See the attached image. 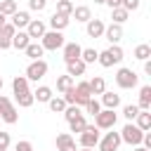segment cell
Returning <instances> with one entry per match:
<instances>
[{
  "label": "cell",
  "instance_id": "cell-1",
  "mask_svg": "<svg viewBox=\"0 0 151 151\" xmlns=\"http://www.w3.org/2000/svg\"><path fill=\"white\" fill-rule=\"evenodd\" d=\"M97 61H99V66H104V68H111V66L120 64V61H123V47H120V45H111L109 50L99 52Z\"/></svg>",
  "mask_w": 151,
  "mask_h": 151
},
{
  "label": "cell",
  "instance_id": "cell-2",
  "mask_svg": "<svg viewBox=\"0 0 151 151\" xmlns=\"http://www.w3.org/2000/svg\"><path fill=\"white\" fill-rule=\"evenodd\" d=\"M64 42H66V38H64L61 31H45V35L40 38V45H42V50H47V52L61 50Z\"/></svg>",
  "mask_w": 151,
  "mask_h": 151
},
{
  "label": "cell",
  "instance_id": "cell-3",
  "mask_svg": "<svg viewBox=\"0 0 151 151\" xmlns=\"http://www.w3.org/2000/svg\"><path fill=\"white\" fill-rule=\"evenodd\" d=\"M137 83H139V76L132 71V68H118L116 71V85L120 87V90H132V87H137Z\"/></svg>",
  "mask_w": 151,
  "mask_h": 151
},
{
  "label": "cell",
  "instance_id": "cell-4",
  "mask_svg": "<svg viewBox=\"0 0 151 151\" xmlns=\"http://www.w3.org/2000/svg\"><path fill=\"white\" fill-rule=\"evenodd\" d=\"M0 120L7 123V125H14V123L19 120L17 106H14V104L9 101V97H5V94H0Z\"/></svg>",
  "mask_w": 151,
  "mask_h": 151
},
{
  "label": "cell",
  "instance_id": "cell-5",
  "mask_svg": "<svg viewBox=\"0 0 151 151\" xmlns=\"http://www.w3.org/2000/svg\"><path fill=\"white\" fill-rule=\"evenodd\" d=\"M142 137H144V132H142L132 120L120 130V142H125V144H130V146H139V144H142Z\"/></svg>",
  "mask_w": 151,
  "mask_h": 151
},
{
  "label": "cell",
  "instance_id": "cell-6",
  "mask_svg": "<svg viewBox=\"0 0 151 151\" xmlns=\"http://www.w3.org/2000/svg\"><path fill=\"white\" fill-rule=\"evenodd\" d=\"M99 127L97 125H85V130L78 134V144L83 146V149H94L97 146V142H99Z\"/></svg>",
  "mask_w": 151,
  "mask_h": 151
},
{
  "label": "cell",
  "instance_id": "cell-7",
  "mask_svg": "<svg viewBox=\"0 0 151 151\" xmlns=\"http://www.w3.org/2000/svg\"><path fill=\"white\" fill-rule=\"evenodd\" d=\"M47 76V61L45 59H33L28 66H26V78H28V83L33 80V83H38V80H42Z\"/></svg>",
  "mask_w": 151,
  "mask_h": 151
},
{
  "label": "cell",
  "instance_id": "cell-8",
  "mask_svg": "<svg viewBox=\"0 0 151 151\" xmlns=\"http://www.w3.org/2000/svg\"><path fill=\"white\" fill-rule=\"evenodd\" d=\"M116 120H118V116H116L113 109H101V111L94 116V125H97L99 130H111V127L116 125Z\"/></svg>",
  "mask_w": 151,
  "mask_h": 151
},
{
  "label": "cell",
  "instance_id": "cell-9",
  "mask_svg": "<svg viewBox=\"0 0 151 151\" xmlns=\"http://www.w3.org/2000/svg\"><path fill=\"white\" fill-rule=\"evenodd\" d=\"M120 144H123V142H120V132H113V127H111V132H106V134L99 137V142H97L99 151H118Z\"/></svg>",
  "mask_w": 151,
  "mask_h": 151
},
{
  "label": "cell",
  "instance_id": "cell-10",
  "mask_svg": "<svg viewBox=\"0 0 151 151\" xmlns=\"http://www.w3.org/2000/svg\"><path fill=\"white\" fill-rule=\"evenodd\" d=\"M54 144H57V151H78L76 139H73L71 132H61V134H57Z\"/></svg>",
  "mask_w": 151,
  "mask_h": 151
},
{
  "label": "cell",
  "instance_id": "cell-11",
  "mask_svg": "<svg viewBox=\"0 0 151 151\" xmlns=\"http://www.w3.org/2000/svg\"><path fill=\"white\" fill-rule=\"evenodd\" d=\"M24 31L28 33V38H31V40H38V38H42V35H45L47 26H45V21H40V19H31V21H28V26H26Z\"/></svg>",
  "mask_w": 151,
  "mask_h": 151
},
{
  "label": "cell",
  "instance_id": "cell-12",
  "mask_svg": "<svg viewBox=\"0 0 151 151\" xmlns=\"http://www.w3.org/2000/svg\"><path fill=\"white\" fill-rule=\"evenodd\" d=\"M101 38H106L111 45H118V42L123 40V26H120V24H111V26H106Z\"/></svg>",
  "mask_w": 151,
  "mask_h": 151
},
{
  "label": "cell",
  "instance_id": "cell-13",
  "mask_svg": "<svg viewBox=\"0 0 151 151\" xmlns=\"http://www.w3.org/2000/svg\"><path fill=\"white\" fill-rule=\"evenodd\" d=\"M61 52H64V61H66V64H71V61L80 59V52H83V47H80L78 42H64Z\"/></svg>",
  "mask_w": 151,
  "mask_h": 151
},
{
  "label": "cell",
  "instance_id": "cell-14",
  "mask_svg": "<svg viewBox=\"0 0 151 151\" xmlns=\"http://www.w3.org/2000/svg\"><path fill=\"white\" fill-rule=\"evenodd\" d=\"M14 26L7 21L5 26H0V50H9L12 47V35H14Z\"/></svg>",
  "mask_w": 151,
  "mask_h": 151
},
{
  "label": "cell",
  "instance_id": "cell-15",
  "mask_svg": "<svg viewBox=\"0 0 151 151\" xmlns=\"http://www.w3.org/2000/svg\"><path fill=\"white\" fill-rule=\"evenodd\" d=\"M104 21L101 19H90V21H85V31H87V35L90 38H101L104 35Z\"/></svg>",
  "mask_w": 151,
  "mask_h": 151
},
{
  "label": "cell",
  "instance_id": "cell-16",
  "mask_svg": "<svg viewBox=\"0 0 151 151\" xmlns=\"http://www.w3.org/2000/svg\"><path fill=\"white\" fill-rule=\"evenodd\" d=\"M99 104H101V109H113V111H116V109L120 106V94H116V92H106V90H104Z\"/></svg>",
  "mask_w": 151,
  "mask_h": 151
},
{
  "label": "cell",
  "instance_id": "cell-17",
  "mask_svg": "<svg viewBox=\"0 0 151 151\" xmlns=\"http://www.w3.org/2000/svg\"><path fill=\"white\" fill-rule=\"evenodd\" d=\"M9 19H12L9 24H12L17 31H21V28H26V26H28V21H31V14H28V12H21V9H17V12H14Z\"/></svg>",
  "mask_w": 151,
  "mask_h": 151
},
{
  "label": "cell",
  "instance_id": "cell-18",
  "mask_svg": "<svg viewBox=\"0 0 151 151\" xmlns=\"http://www.w3.org/2000/svg\"><path fill=\"white\" fill-rule=\"evenodd\" d=\"M68 24H71V19H68L66 14H59V12H54V14L50 17V28H52V31H64Z\"/></svg>",
  "mask_w": 151,
  "mask_h": 151
},
{
  "label": "cell",
  "instance_id": "cell-19",
  "mask_svg": "<svg viewBox=\"0 0 151 151\" xmlns=\"http://www.w3.org/2000/svg\"><path fill=\"white\" fill-rule=\"evenodd\" d=\"M28 42H31V38H28V33H26L24 28H21V31H14V35H12V47H14V50H21V52H24Z\"/></svg>",
  "mask_w": 151,
  "mask_h": 151
},
{
  "label": "cell",
  "instance_id": "cell-20",
  "mask_svg": "<svg viewBox=\"0 0 151 151\" xmlns=\"http://www.w3.org/2000/svg\"><path fill=\"white\" fill-rule=\"evenodd\" d=\"M71 17H73L76 21H80V24H85V21H90V19H92V9H90L87 5H78V7H73V12H71Z\"/></svg>",
  "mask_w": 151,
  "mask_h": 151
},
{
  "label": "cell",
  "instance_id": "cell-21",
  "mask_svg": "<svg viewBox=\"0 0 151 151\" xmlns=\"http://www.w3.org/2000/svg\"><path fill=\"white\" fill-rule=\"evenodd\" d=\"M139 111H149L151 109V85H144L139 87Z\"/></svg>",
  "mask_w": 151,
  "mask_h": 151
},
{
  "label": "cell",
  "instance_id": "cell-22",
  "mask_svg": "<svg viewBox=\"0 0 151 151\" xmlns=\"http://www.w3.org/2000/svg\"><path fill=\"white\" fill-rule=\"evenodd\" d=\"M85 68H87V64H85L83 59H76V61L66 64V73H68L71 78H76V76H83V73H85Z\"/></svg>",
  "mask_w": 151,
  "mask_h": 151
},
{
  "label": "cell",
  "instance_id": "cell-23",
  "mask_svg": "<svg viewBox=\"0 0 151 151\" xmlns=\"http://www.w3.org/2000/svg\"><path fill=\"white\" fill-rule=\"evenodd\" d=\"M134 120H137L134 125H137L142 132H149V130H151V113H149V111H139V113L134 116Z\"/></svg>",
  "mask_w": 151,
  "mask_h": 151
},
{
  "label": "cell",
  "instance_id": "cell-24",
  "mask_svg": "<svg viewBox=\"0 0 151 151\" xmlns=\"http://www.w3.org/2000/svg\"><path fill=\"white\" fill-rule=\"evenodd\" d=\"M24 52H26V57H28L31 61H33V59H40V57L45 54L42 45H40V42H33V40H31V42L26 45V50H24Z\"/></svg>",
  "mask_w": 151,
  "mask_h": 151
},
{
  "label": "cell",
  "instance_id": "cell-25",
  "mask_svg": "<svg viewBox=\"0 0 151 151\" xmlns=\"http://www.w3.org/2000/svg\"><path fill=\"white\" fill-rule=\"evenodd\" d=\"M52 97H54V94H52V87H47V85H40V87L33 92V99L40 101V104H47Z\"/></svg>",
  "mask_w": 151,
  "mask_h": 151
},
{
  "label": "cell",
  "instance_id": "cell-26",
  "mask_svg": "<svg viewBox=\"0 0 151 151\" xmlns=\"http://www.w3.org/2000/svg\"><path fill=\"white\" fill-rule=\"evenodd\" d=\"M12 90H14V94L28 92V78H26V76H14V80H12Z\"/></svg>",
  "mask_w": 151,
  "mask_h": 151
},
{
  "label": "cell",
  "instance_id": "cell-27",
  "mask_svg": "<svg viewBox=\"0 0 151 151\" xmlns=\"http://www.w3.org/2000/svg\"><path fill=\"white\" fill-rule=\"evenodd\" d=\"M87 83H90V90H92V97H94V94H101V92L106 90V80H104L101 76H94V78H92V80H87Z\"/></svg>",
  "mask_w": 151,
  "mask_h": 151
},
{
  "label": "cell",
  "instance_id": "cell-28",
  "mask_svg": "<svg viewBox=\"0 0 151 151\" xmlns=\"http://www.w3.org/2000/svg\"><path fill=\"white\" fill-rule=\"evenodd\" d=\"M73 87H76V92H78V97H80L83 101H90V99H92V90H90V83H87V80H83V83L73 85Z\"/></svg>",
  "mask_w": 151,
  "mask_h": 151
},
{
  "label": "cell",
  "instance_id": "cell-29",
  "mask_svg": "<svg viewBox=\"0 0 151 151\" xmlns=\"http://www.w3.org/2000/svg\"><path fill=\"white\" fill-rule=\"evenodd\" d=\"M127 17H130V12L123 9V7H113V9H111V19H113V24H120V26H123V24L127 21Z\"/></svg>",
  "mask_w": 151,
  "mask_h": 151
},
{
  "label": "cell",
  "instance_id": "cell-30",
  "mask_svg": "<svg viewBox=\"0 0 151 151\" xmlns=\"http://www.w3.org/2000/svg\"><path fill=\"white\" fill-rule=\"evenodd\" d=\"M85 125H87V120H85V116H83V113L68 120V127H71V132H78V134L85 130Z\"/></svg>",
  "mask_w": 151,
  "mask_h": 151
},
{
  "label": "cell",
  "instance_id": "cell-31",
  "mask_svg": "<svg viewBox=\"0 0 151 151\" xmlns=\"http://www.w3.org/2000/svg\"><path fill=\"white\" fill-rule=\"evenodd\" d=\"M17 9H19L17 0H0V14H5V17H12Z\"/></svg>",
  "mask_w": 151,
  "mask_h": 151
},
{
  "label": "cell",
  "instance_id": "cell-32",
  "mask_svg": "<svg viewBox=\"0 0 151 151\" xmlns=\"http://www.w3.org/2000/svg\"><path fill=\"white\" fill-rule=\"evenodd\" d=\"M134 59H139V61L151 59V45H146V42L137 45V47H134Z\"/></svg>",
  "mask_w": 151,
  "mask_h": 151
},
{
  "label": "cell",
  "instance_id": "cell-33",
  "mask_svg": "<svg viewBox=\"0 0 151 151\" xmlns=\"http://www.w3.org/2000/svg\"><path fill=\"white\" fill-rule=\"evenodd\" d=\"M14 97H17V104H19L21 109H28V106H33V101H35L31 90H28V92H21V94H14Z\"/></svg>",
  "mask_w": 151,
  "mask_h": 151
},
{
  "label": "cell",
  "instance_id": "cell-34",
  "mask_svg": "<svg viewBox=\"0 0 151 151\" xmlns=\"http://www.w3.org/2000/svg\"><path fill=\"white\" fill-rule=\"evenodd\" d=\"M97 57H99V52H97L94 47H83V52H80V59H83L85 64H94Z\"/></svg>",
  "mask_w": 151,
  "mask_h": 151
},
{
  "label": "cell",
  "instance_id": "cell-35",
  "mask_svg": "<svg viewBox=\"0 0 151 151\" xmlns=\"http://www.w3.org/2000/svg\"><path fill=\"white\" fill-rule=\"evenodd\" d=\"M47 106H50V111H54V113H64V109H66V101H64L61 97H52V99L47 101Z\"/></svg>",
  "mask_w": 151,
  "mask_h": 151
},
{
  "label": "cell",
  "instance_id": "cell-36",
  "mask_svg": "<svg viewBox=\"0 0 151 151\" xmlns=\"http://www.w3.org/2000/svg\"><path fill=\"white\" fill-rule=\"evenodd\" d=\"M73 0H57V12L59 14H66V17H71V12H73Z\"/></svg>",
  "mask_w": 151,
  "mask_h": 151
},
{
  "label": "cell",
  "instance_id": "cell-37",
  "mask_svg": "<svg viewBox=\"0 0 151 151\" xmlns=\"http://www.w3.org/2000/svg\"><path fill=\"white\" fill-rule=\"evenodd\" d=\"M68 87H73V78H71L68 73H66V76H59V78H57V90H59V92H66Z\"/></svg>",
  "mask_w": 151,
  "mask_h": 151
},
{
  "label": "cell",
  "instance_id": "cell-38",
  "mask_svg": "<svg viewBox=\"0 0 151 151\" xmlns=\"http://www.w3.org/2000/svg\"><path fill=\"white\" fill-rule=\"evenodd\" d=\"M83 111H80V106H76V104H66V109H64V118H66V123L71 120V118H76V116H80Z\"/></svg>",
  "mask_w": 151,
  "mask_h": 151
},
{
  "label": "cell",
  "instance_id": "cell-39",
  "mask_svg": "<svg viewBox=\"0 0 151 151\" xmlns=\"http://www.w3.org/2000/svg\"><path fill=\"white\" fill-rule=\"evenodd\" d=\"M137 113H139V106H137V104H127V106H123V116L127 118V123H130V120H134V116H137Z\"/></svg>",
  "mask_w": 151,
  "mask_h": 151
},
{
  "label": "cell",
  "instance_id": "cell-40",
  "mask_svg": "<svg viewBox=\"0 0 151 151\" xmlns=\"http://www.w3.org/2000/svg\"><path fill=\"white\" fill-rule=\"evenodd\" d=\"M139 5H142V0H120V7L127 9V12H137Z\"/></svg>",
  "mask_w": 151,
  "mask_h": 151
},
{
  "label": "cell",
  "instance_id": "cell-41",
  "mask_svg": "<svg viewBox=\"0 0 151 151\" xmlns=\"http://www.w3.org/2000/svg\"><path fill=\"white\" fill-rule=\"evenodd\" d=\"M85 109H87V113H92V116H97V113L101 111V104H99V101H97V99L92 97V99H90V101L85 104Z\"/></svg>",
  "mask_w": 151,
  "mask_h": 151
},
{
  "label": "cell",
  "instance_id": "cell-42",
  "mask_svg": "<svg viewBox=\"0 0 151 151\" xmlns=\"http://www.w3.org/2000/svg\"><path fill=\"white\" fill-rule=\"evenodd\" d=\"M28 7H31L33 12H42V9L47 7V0H28Z\"/></svg>",
  "mask_w": 151,
  "mask_h": 151
},
{
  "label": "cell",
  "instance_id": "cell-43",
  "mask_svg": "<svg viewBox=\"0 0 151 151\" xmlns=\"http://www.w3.org/2000/svg\"><path fill=\"white\" fill-rule=\"evenodd\" d=\"M9 142H12L9 139V132H2L0 130V151H7L9 149Z\"/></svg>",
  "mask_w": 151,
  "mask_h": 151
},
{
  "label": "cell",
  "instance_id": "cell-44",
  "mask_svg": "<svg viewBox=\"0 0 151 151\" xmlns=\"http://www.w3.org/2000/svg\"><path fill=\"white\" fill-rule=\"evenodd\" d=\"M14 151H33V144L28 139H21V142L14 144Z\"/></svg>",
  "mask_w": 151,
  "mask_h": 151
},
{
  "label": "cell",
  "instance_id": "cell-45",
  "mask_svg": "<svg viewBox=\"0 0 151 151\" xmlns=\"http://www.w3.org/2000/svg\"><path fill=\"white\" fill-rule=\"evenodd\" d=\"M144 73L151 76V59H144Z\"/></svg>",
  "mask_w": 151,
  "mask_h": 151
},
{
  "label": "cell",
  "instance_id": "cell-46",
  "mask_svg": "<svg viewBox=\"0 0 151 151\" xmlns=\"http://www.w3.org/2000/svg\"><path fill=\"white\" fill-rule=\"evenodd\" d=\"M5 24H7V17H5V14H0V26H5Z\"/></svg>",
  "mask_w": 151,
  "mask_h": 151
},
{
  "label": "cell",
  "instance_id": "cell-47",
  "mask_svg": "<svg viewBox=\"0 0 151 151\" xmlns=\"http://www.w3.org/2000/svg\"><path fill=\"white\" fill-rule=\"evenodd\" d=\"M134 151H151V149H144V146L139 144V146H134Z\"/></svg>",
  "mask_w": 151,
  "mask_h": 151
},
{
  "label": "cell",
  "instance_id": "cell-48",
  "mask_svg": "<svg viewBox=\"0 0 151 151\" xmlns=\"http://www.w3.org/2000/svg\"><path fill=\"white\" fill-rule=\"evenodd\" d=\"M2 85H5V83H2V76H0V90H2Z\"/></svg>",
  "mask_w": 151,
  "mask_h": 151
},
{
  "label": "cell",
  "instance_id": "cell-49",
  "mask_svg": "<svg viewBox=\"0 0 151 151\" xmlns=\"http://www.w3.org/2000/svg\"><path fill=\"white\" fill-rule=\"evenodd\" d=\"M94 2H97V5H104V0H94Z\"/></svg>",
  "mask_w": 151,
  "mask_h": 151
},
{
  "label": "cell",
  "instance_id": "cell-50",
  "mask_svg": "<svg viewBox=\"0 0 151 151\" xmlns=\"http://www.w3.org/2000/svg\"><path fill=\"white\" fill-rule=\"evenodd\" d=\"M80 151H94V149H83V146H80Z\"/></svg>",
  "mask_w": 151,
  "mask_h": 151
},
{
  "label": "cell",
  "instance_id": "cell-51",
  "mask_svg": "<svg viewBox=\"0 0 151 151\" xmlns=\"http://www.w3.org/2000/svg\"><path fill=\"white\" fill-rule=\"evenodd\" d=\"M0 123H2V120H0Z\"/></svg>",
  "mask_w": 151,
  "mask_h": 151
}]
</instances>
